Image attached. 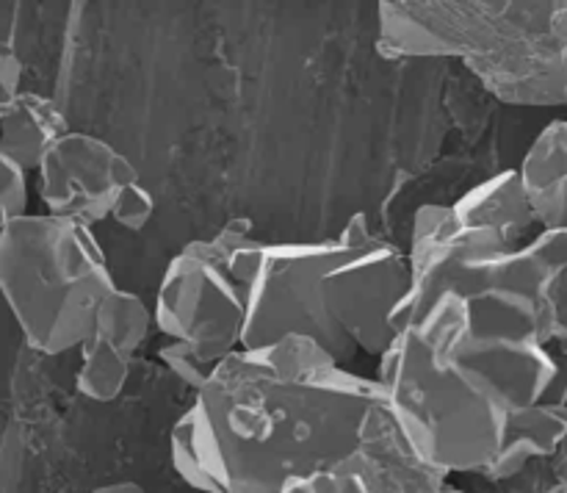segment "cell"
<instances>
[{
	"label": "cell",
	"mask_w": 567,
	"mask_h": 493,
	"mask_svg": "<svg viewBox=\"0 0 567 493\" xmlns=\"http://www.w3.org/2000/svg\"><path fill=\"white\" fill-rule=\"evenodd\" d=\"M548 305H551L554 349H559V355H567V266L554 277Z\"/></svg>",
	"instance_id": "e0dca14e"
},
{
	"label": "cell",
	"mask_w": 567,
	"mask_h": 493,
	"mask_svg": "<svg viewBox=\"0 0 567 493\" xmlns=\"http://www.w3.org/2000/svg\"><path fill=\"white\" fill-rule=\"evenodd\" d=\"M155 327L153 308L138 294L116 286L100 305L86 341L75 386L92 402H114L131 377L133 358Z\"/></svg>",
	"instance_id": "9c48e42d"
},
{
	"label": "cell",
	"mask_w": 567,
	"mask_h": 493,
	"mask_svg": "<svg viewBox=\"0 0 567 493\" xmlns=\"http://www.w3.org/2000/svg\"><path fill=\"white\" fill-rule=\"evenodd\" d=\"M22 92V61L11 44L0 42V120Z\"/></svg>",
	"instance_id": "2e32d148"
},
{
	"label": "cell",
	"mask_w": 567,
	"mask_h": 493,
	"mask_svg": "<svg viewBox=\"0 0 567 493\" xmlns=\"http://www.w3.org/2000/svg\"><path fill=\"white\" fill-rule=\"evenodd\" d=\"M548 402L559 404L567 413V355H559V374L554 380L551 393H548Z\"/></svg>",
	"instance_id": "ffe728a7"
},
{
	"label": "cell",
	"mask_w": 567,
	"mask_h": 493,
	"mask_svg": "<svg viewBox=\"0 0 567 493\" xmlns=\"http://www.w3.org/2000/svg\"><path fill=\"white\" fill-rule=\"evenodd\" d=\"M153 214H155V197L142 186V181H138L122 192V197L116 199L111 219H114L116 225L125 227V230L142 233L144 227H147V222L153 219Z\"/></svg>",
	"instance_id": "9a60e30c"
},
{
	"label": "cell",
	"mask_w": 567,
	"mask_h": 493,
	"mask_svg": "<svg viewBox=\"0 0 567 493\" xmlns=\"http://www.w3.org/2000/svg\"><path fill=\"white\" fill-rule=\"evenodd\" d=\"M266 242L249 219L227 222L214 236L188 242L166 266L155 294V327L183 341L208 366L244 349L249 297Z\"/></svg>",
	"instance_id": "5b68a950"
},
{
	"label": "cell",
	"mask_w": 567,
	"mask_h": 493,
	"mask_svg": "<svg viewBox=\"0 0 567 493\" xmlns=\"http://www.w3.org/2000/svg\"><path fill=\"white\" fill-rule=\"evenodd\" d=\"M158 358H161V363H164L166 369H169L172 374L183 382V386L192 388L194 393H197L199 388L210 380V374L216 371V366L205 363V360L199 358L194 349H188L183 341H169V338H166L164 347L158 349Z\"/></svg>",
	"instance_id": "5bb4252c"
},
{
	"label": "cell",
	"mask_w": 567,
	"mask_h": 493,
	"mask_svg": "<svg viewBox=\"0 0 567 493\" xmlns=\"http://www.w3.org/2000/svg\"><path fill=\"white\" fill-rule=\"evenodd\" d=\"M28 214V172L0 153V236Z\"/></svg>",
	"instance_id": "4fadbf2b"
},
{
	"label": "cell",
	"mask_w": 567,
	"mask_h": 493,
	"mask_svg": "<svg viewBox=\"0 0 567 493\" xmlns=\"http://www.w3.org/2000/svg\"><path fill=\"white\" fill-rule=\"evenodd\" d=\"M557 374L546 291L496 283L404 302L377 382L432 469L476 476L498 458L509 421L546 402Z\"/></svg>",
	"instance_id": "6da1fadb"
},
{
	"label": "cell",
	"mask_w": 567,
	"mask_h": 493,
	"mask_svg": "<svg viewBox=\"0 0 567 493\" xmlns=\"http://www.w3.org/2000/svg\"><path fill=\"white\" fill-rule=\"evenodd\" d=\"M554 25H557L559 37H563L567 42V0H559L557 14H554Z\"/></svg>",
	"instance_id": "7402d4cb"
},
{
	"label": "cell",
	"mask_w": 567,
	"mask_h": 493,
	"mask_svg": "<svg viewBox=\"0 0 567 493\" xmlns=\"http://www.w3.org/2000/svg\"><path fill=\"white\" fill-rule=\"evenodd\" d=\"M563 109L567 111V66H565V103H563Z\"/></svg>",
	"instance_id": "603a6c76"
},
{
	"label": "cell",
	"mask_w": 567,
	"mask_h": 493,
	"mask_svg": "<svg viewBox=\"0 0 567 493\" xmlns=\"http://www.w3.org/2000/svg\"><path fill=\"white\" fill-rule=\"evenodd\" d=\"M410 291L408 253L354 214L324 242L266 244L247 310L244 349L308 338L338 366L380 360Z\"/></svg>",
	"instance_id": "3957f363"
},
{
	"label": "cell",
	"mask_w": 567,
	"mask_h": 493,
	"mask_svg": "<svg viewBox=\"0 0 567 493\" xmlns=\"http://www.w3.org/2000/svg\"><path fill=\"white\" fill-rule=\"evenodd\" d=\"M559 0H513L496 48L465 66L493 97L509 105L565 103L567 42L554 25Z\"/></svg>",
	"instance_id": "8992f818"
},
{
	"label": "cell",
	"mask_w": 567,
	"mask_h": 493,
	"mask_svg": "<svg viewBox=\"0 0 567 493\" xmlns=\"http://www.w3.org/2000/svg\"><path fill=\"white\" fill-rule=\"evenodd\" d=\"M44 214L92 227L114 214L116 199L138 183L136 166L105 138L70 131L39 166Z\"/></svg>",
	"instance_id": "52a82bcc"
},
{
	"label": "cell",
	"mask_w": 567,
	"mask_h": 493,
	"mask_svg": "<svg viewBox=\"0 0 567 493\" xmlns=\"http://www.w3.org/2000/svg\"><path fill=\"white\" fill-rule=\"evenodd\" d=\"M332 471L343 493H468L410 446L385 402L369 415L354 452Z\"/></svg>",
	"instance_id": "ba28073f"
},
{
	"label": "cell",
	"mask_w": 567,
	"mask_h": 493,
	"mask_svg": "<svg viewBox=\"0 0 567 493\" xmlns=\"http://www.w3.org/2000/svg\"><path fill=\"white\" fill-rule=\"evenodd\" d=\"M567 438V413L559 404L540 402L535 408L524 410L515 415L504 435L502 452L498 458L487 465L480 480H509V476L520 474L526 465L537 463V460L554 458L563 441Z\"/></svg>",
	"instance_id": "7c38bea8"
},
{
	"label": "cell",
	"mask_w": 567,
	"mask_h": 493,
	"mask_svg": "<svg viewBox=\"0 0 567 493\" xmlns=\"http://www.w3.org/2000/svg\"><path fill=\"white\" fill-rule=\"evenodd\" d=\"M520 188L540 230L567 227V120L543 127L518 170Z\"/></svg>",
	"instance_id": "30bf717a"
},
{
	"label": "cell",
	"mask_w": 567,
	"mask_h": 493,
	"mask_svg": "<svg viewBox=\"0 0 567 493\" xmlns=\"http://www.w3.org/2000/svg\"><path fill=\"white\" fill-rule=\"evenodd\" d=\"M116 288L92 227L28 214L0 236V294L31 349H81L100 305Z\"/></svg>",
	"instance_id": "277c9868"
},
{
	"label": "cell",
	"mask_w": 567,
	"mask_h": 493,
	"mask_svg": "<svg viewBox=\"0 0 567 493\" xmlns=\"http://www.w3.org/2000/svg\"><path fill=\"white\" fill-rule=\"evenodd\" d=\"M92 493H147L138 482L133 480H120V482H105V485L94 487Z\"/></svg>",
	"instance_id": "44dd1931"
},
{
	"label": "cell",
	"mask_w": 567,
	"mask_h": 493,
	"mask_svg": "<svg viewBox=\"0 0 567 493\" xmlns=\"http://www.w3.org/2000/svg\"><path fill=\"white\" fill-rule=\"evenodd\" d=\"M382 402L308 338L238 349L172 427V469L199 493H280L347 460Z\"/></svg>",
	"instance_id": "7a4b0ae2"
},
{
	"label": "cell",
	"mask_w": 567,
	"mask_h": 493,
	"mask_svg": "<svg viewBox=\"0 0 567 493\" xmlns=\"http://www.w3.org/2000/svg\"><path fill=\"white\" fill-rule=\"evenodd\" d=\"M548 471H551L554 493H567V438L554 452V458H548Z\"/></svg>",
	"instance_id": "d6986e66"
},
{
	"label": "cell",
	"mask_w": 567,
	"mask_h": 493,
	"mask_svg": "<svg viewBox=\"0 0 567 493\" xmlns=\"http://www.w3.org/2000/svg\"><path fill=\"white\" fill-rule=\"evenodd\" d=\"M280 493H343V487L336 471H324V474H316L310 480L293 482V485L282 487Z\"/></svg>",
	"instance_id": "ac0fdd59"
},
{
	"label": "cell",
	"mask_w": 567,
	"mask_h": 493,
	"mask_svg": "<svg viewBox=\"0 0 567 493\" xmlns=\"http://www.w3.org/2000/svg\"><path fill=\"white\" fill-rule=\"evenodd\" d=\"M70 133L59 105L39 92H20L0 120V153L25 172H39L50 150Z\"/></svg>",
	"instance_id": "8fae6325"
}]
</instances>
